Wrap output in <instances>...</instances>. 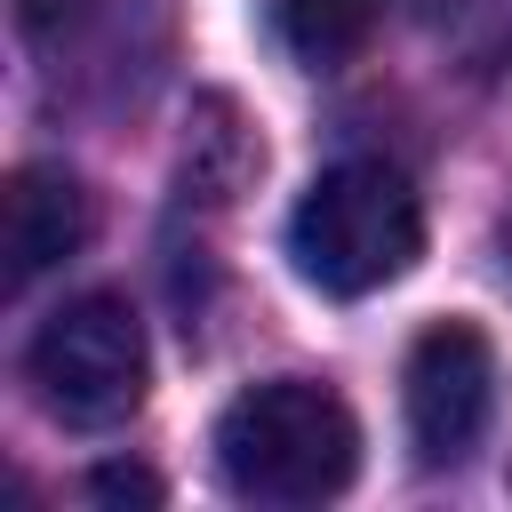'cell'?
<instances>
[{"mask_svg": "<svg viewBox=\"0 0 512 512\" xmlns=\"http://www.w3.org/2000/svg\"><path fill=\"white\" fill-rule=\"evenodd\" d=\"M216 472L240 504H328L360 472V424L328 384L272 376L216 416Z\"/></svg>", "mask_w": 512, "mask_h": 512, "instance_id": "6da1fadb", "label": "cell"}, {"mask_svg": "<svg viewBox=\"0 0 512 512\" xmlns=\"http://www.w3.org/2000/svg\"><path fill=\"white\" fill-rule=\"evenodd\" d=\"M288 256L320 296H376L424 256V200L392 160H336L304 184Z\"/></svg>", "mask_w": 512, "mask_h": 512, "instance_id": "7a4b0ae2", "label": "cell"}, {"mask_svg": "<svg viewBox=\"0 0 512 512\" xmlns=\"http://www.w3.org/2000/svg\"><path fill=\"white\" fill-rule=\"evenodd\" d=\"M24 384L64 432H120L152 384L144 320L128 312V296H112V288L64 296L24 344Z\"/></svg>", "mask_w": 512, "mask_h": 512, "instance_id": "3957f363", "label": "cell"}, {"mask_svg": "<svg viewBox=\"0 0 512 512\" xmlns=\"http://www.w3.org/2000/svg\"><path fill=\"white\" fill-rule=\"evenodd\" d=\"M400 408H408V440L424 464H464L496 416V352L472 320H432L408 344L400 368Z\"/></svg>", "mask_w": 512, "mask_h": 512, "instance_id": "277c9868", "label": "cell"}, {"mask_svg": "<svg viewBox=\"0 0 512 512\" xmlns=\"http://www.w3.org/2000/svg\"><path fill=\"white\" fill-rule=\"evenodd\" d=\"M96 232V200L72 168L32 160L8 176V208H0V248H8V288H32L40 272L72 264Z\"/></svg>", "mask_w": 512, "mask_h": 512, "instance_id": "5b68a950", "label": "cell"}, {"mask_svg": "<svg viewBox=\"0 0 512 512\" xmlns=\"http://www.w3.org/2000/svg\"><path fill=\"white\" fill-rule=\"evenodd\" d=\"M264 24L304 72H336L376 32V0H264Z\"/></svg>", "mask_w": 512, "mask_h": 512, "instance_id": "8992f818", "label": "cell"}, {"mask_svg": "<svg viewBox=\"0 0 512 512\" xmlns=\"http://www.w3.org/2000/svg\"><path fill=\"white\" fill-rule=\"evenodd\" d=\"M432 32L456 40L480 72H504L512 64V0H424Z\"/></svg>", "mask_w": 512, "mask_h": 512, "instance_id": "52a82bcc", "label": "cell"}, {"mask_svg": "<svg viewBox=\"0 0 512 512\" xmlns=\"http://www.w3.org/2000/svg\"><path fill=\"white\" fill-rule=\"evenodd\" d=\"M88 488H96L104 504H160V480H152V472H136V464H96V472H88Z\"/></svg>", "mask_w": 512, "mask_h": 512, "instance_id": "ba28073f", "label": "cell"}, {"mask_svg": "<svg viewBox=\"0 0 512 512\" xmlns=\"http://www.w3.org/2000/svg\"><path fill=\"white\" fill-rule=\"evenodd\" d=\"M504 272H512V232H504Z\"/></svg>", "mask_w": 512, "mask_h": 512, "instance_id": "9c48e42d", "label": "cell"}]
</instances>
